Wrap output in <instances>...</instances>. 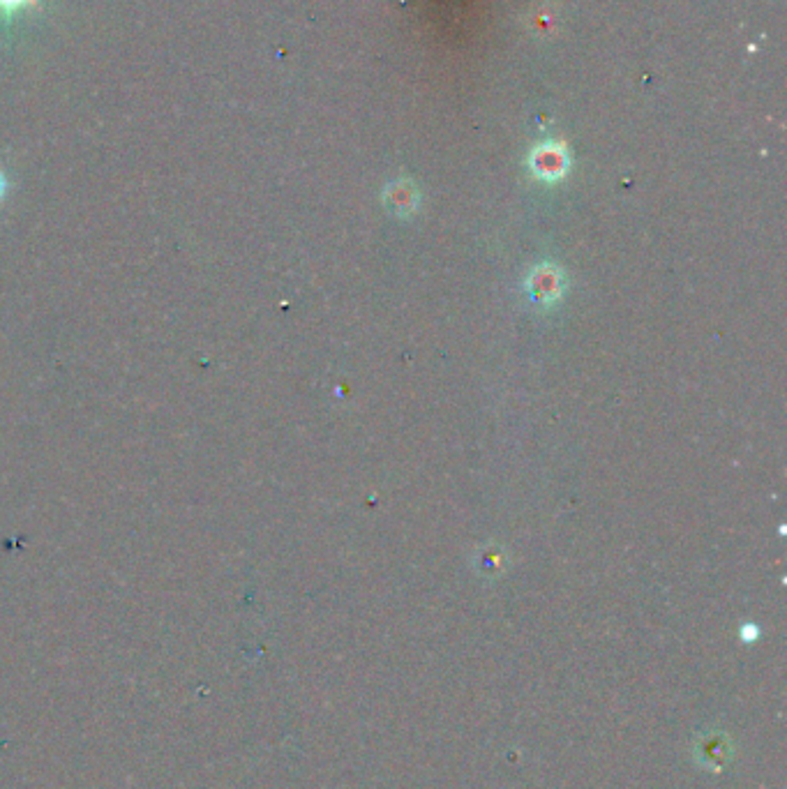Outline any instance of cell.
Returning <instances> with one entry per match:
<instances>
[{"instance_id":"cell-1","label":"cell","mask_w":787,"mask_h":789,"mask_svg":"<svg viewBox=\"0 0 787 789\" xmlns=\"http://www.w3.org/2000/svg\"><path fill=\"white\" fill-rule=\"evenodd\" d=\"M732 741L723 732L700 734L695 741V760L711 771H721L732 762Z\"/></svg>"},{"instance_id":"cell-2","label":"cell","mask_w":787,"mask_h":789,"mask_svg":"<svg viewBox=\"0 0 787 789\" xmlns=\"http://www.w3.org/2000/svg\"><path fill=\"white\" fill-rule=\"evenodd\" d=\"M531 291L534 296L541 300V303H550L559 296L561 284H559V273L554 268H538L534 275H531Z\"/></svg>"},{"instance_id":"cell-3","label":"cell","mask_w":787,"mask_h":789,"mask_svg":"<svg viewBox=\"0 0 787 789\" xmlns=\"http://www.w3.org/2000/svg\"><path fill=\"white\" fill-rule=\"evenodd\" d=\"M534 169L543 178H557L566 169V155L557 148H541L534 155Z\"/></svg>"},{"instance_id":"cell-4","label":"cell","mask_w":787,"mask_h":789,"mask_svg":"<svg viewBox=\"0 0 787 789\" xmlns=\"http://www.w3.org/2000/svg\"><path fill=\"white\" fill-rule=\"evenodd\" d=\"M388 204H391L397 213H407L416 206V192L414 187L404 185V183H397L393 185L391 190H388Z\"/></svg>"},{"instance_id":"cell-5","label":"cell","mask_w":787,"mask_h":789,"mask_svg":"<svg viewBox=\"0 0 787 789\" xmlns=\"http://www.w3.org/2000/svg\"><path fill=\"white\" fill-rule=\"evenodd\" d=\"M35 5L37 0H0V14H3V17H14L17 12H24Z\"/></svg>"},{"instance_id":"cell-6","label":"cell","mask_w":787,"mask_h":789,"mask_svg":"<svg viewBox=\"0 0 787 789\" xmlns=\"http://www.w3.org/2000/svg\"><path fill=\"white\" fill-rule=\"evenodd\" d=\"M5 190H7V180L3 176V171H0V199L5 197Z\"/></svg>"}]
</instances>
